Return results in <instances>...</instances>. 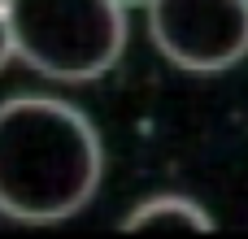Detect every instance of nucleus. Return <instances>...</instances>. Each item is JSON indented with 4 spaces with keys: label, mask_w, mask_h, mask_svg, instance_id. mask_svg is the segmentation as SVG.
I'll return each mask as SVG.
<instances>
[{
    "label": "nucleus",
    "mask_w": 248,
    "mask_h": 239,
    "mask_svg": "<svg viewBox=\"0 0 248 239\" xmlns=\"http://www.w3.org/2000/svg\"><path fill=\"white\" fill-rule=\"evenodd\" d=\"M105 179V144L92 118L61 96L0 105V213L13 222H65L92 205Z\"/></svg>",
    "instance_id": "1"
},
{
    "label": "nucleus",
    "mask_w": 248,
    "mask_h": 239,
    "mask_svg": "<svg viewBox=\"0 0 248 239\" xmlns=\"http://www.w3.org/2000/svg\"><path fill=\"white\" fill-rule=\"evenodd\" d=\"M13 57L57 83L109 74L126 48L122 0H0Z\"/></svg>",
    "instance_id": "2"
},
{
    "label": "nucleus",
    "mask_w": 248,
    "mask_h": 239,
    "mask_svg": "<svg viewBox=\"0 0 248 239\" xmlns=\"http://www.w3.org/2000/svg\"><path fill=\"white\" fill-rule=\"evenodd\" d=\"M161 57L192 74H218L248 57V0H144Z\"/></svg>",
    "instance_id": "3"
},
{
    "label": "nucleus",
    "mask_w": 248,
    "mask_h": 239,
    "mask_svg": "<svg viewBox=\"0 0 248 239\" xmlns=\"http://www.w3.org/2000/svg\"><path fill=\"white\" fill-rule=\"evenodd\" d=\"M122 231H214V213L196 205L192 196L161 192V196L140 200L122 218Z\"/></svg>",
    "instance_id": "4"
},
{
    "label": "nucleus",
    "mask_w": 248,
    "mask_h": 239,
    "mask_svg": "<svg viewBox=\"0 0 248 239\" xmlns=\"http://www.w3.org/2000/svg\"><path fill=\"white\" fill-rule=\"evenodd\" d=\"M9 57H13V44H9V22H4V4H0V70L9 65Z\"/></svg>",
    "instance_id": "5"
},
{
    "label": "nucleus",
    "mask_w": 248,
    "mask_h": 239,
    "mask_svg": "<svg viewBox=\"0 0 248 239\" xmlns=\"http://www.w3.org/2000/svg\"><path fill=\"white\" fill-rule=\"evenodd\" d=\"M122 4H144V0H122Z\"/></svg>",
    "instance_id": "6"
}]
</instances>
